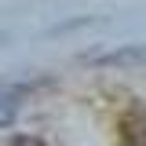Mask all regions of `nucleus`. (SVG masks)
Wrapping results in <instances>:
<instances>
[{"instance_id":"nucleus-1","label":"nucleus","mask_w":146,"mask_h":146,"mask_svg":"<svg viewBox=\"0 0 146 146\" xmlns=\"http://www.w3.org/2000/svg\"><path fill=\"white\" fill-rule=\"evenodd\" d=\"M121 143L124 146H146V102L131 106L121 117Z\"/></svg>"},{"instance_id":"nucleus-2","label":"nucleus","mask_w":146,"mask_h":146,"mask_svg":"<svg viewBox=\"0 0 146 146\" xmlns=\"http://www.w3.org/2000/svg\"><path fill=\"white\" fill-rule=\"evenodd\" d=\"M143 58H146V44H128V48H117V51L88 55V62H99V66H121V62H143Z\"/></svg>"},{"instance_id":"nucleus-3","label":"nucleus","mask_w":146,"mask_h":146,"mask_svg":"<svg viewBox=\"0 0 146 146\" xmlns=\"http://www.w3.org/2000/svg\"><path fill=\"white\" fill-rule=\"evenodd\" d=\"M18 99H22V88H0V124H11V117L18 113Z\"/></svg>"},{"instance_id":"nucleus-4","label":"nucleus","mask_w":146,"mask_h":146,"mask_svg":"<svg viewBox=\"0 0 146 146\" xmlns=\"http://www.w3.org/2000/svg\"><path fill=\"white\" fill-rule=\"evenodd\" d=\"M4 146H48L44 139H36V135H11Z\"/></svg>"}]
</instances>
